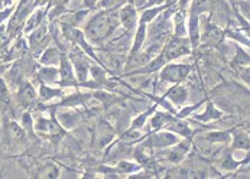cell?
Listing matches in <instances>:
<instances>
[{"instance_id": "1", "label": "cell", "mask_w": 250, "mask_h": 179, "mask_svg": "<svg viewBox=\"0 0 250 179\" xmlns=\"http://www.w3.org/2000/svg\"><path fill=\"white\" fill-rule=\"evenodd\" d=\"M117 25H119V19L116 15L99 13L88 22L85 28V35L88 36L91 42L102 43L103 40L111 36V34L116 31Z\"/></svg>"}, {"instance_id": "2", "label": "cell", "mask_w": 250, "mask_h": 179, "mask_svg": "<svg viewBox=\"0 0 250 179\" xmlns=\"http://www.w3.org/2000/svg\"><path fill=\"white\" fill-rule=\"evenodd\" d=\"M191 52V42L189 39L187 38H182V36H177V38H172L164 52V58L168 60V61H172L178 57H182L185 54H189Z\"/></svg>"}, {"instance_id": "3", "label": "cell", "mask_w": 250, "mask_h": 179, "mask_svg": "<svg viewBox=\"0 0 250 179\" xmlns=\"http://www.w3.org/2000/svg\"><path fill=\"white\" fill-rule=\"evenodd\" d=\"M188 65H165L161 71L159 80L161 82H175L179 84L184 81V78L188 75L189 72Z\"/></svg>"}, {"instance_id": "4", "label": "cell", "mask_w": 250, "mask_h": 179, "mask_svg": "<svg viewBox=\"0 0 250 179\" xmlns=\"http://www.w3.org/2000/svg\"><path fill=\"white\" fill-rule=\"evenodd\" d=\"M18 100L22 107H31L36 101V93L31 82H22L18 90Z\"/></svg>"}, {"instance_id": "5", "label": "cell", "mask_w": 250, "mask_h": 179, "mask_svg": "<svg viewBox=\"0 0 250 179\" xmlns=\"http://www.w3.org/2000/svg\"><path fill=\"white\" fill-rule=\"evenodd\" d=\"M119 20L120 23L126 28V29H133L136 26V7H133L132 4H127L125 7H122V10L119 12Z\"/></svg>"}, {"instance_id": "6", "label": "cell", "mask_w": 250, "mask_h": 179, "mask_svg": "<svg viewBox=\"0 0 250 179\" xmlns=\"http://www.w3.org/2000/svg\"><path fill=\"white\" fill-rule=\"evenodd\" d=\"M58 72L61 75V85H77L74 78V68L68 60H61V70Z\"/></svg>"}, {"instance_id": "7", "label": "cell", "mask_w": 250, "mask_h": 179, "mask_svg": "<svg viewBox=\"0 0 250 179\" xmlns=\"http://www.w3.org/2000/svg\"><path fill=\"white\" fill-rule=\"evenodd\" d=\"M36 129L38 132H43V133H49V135H61L64 132H61V127L58 126V123L55 120H46L43 117H41L36 123Z\"/></svg>"}, {"instance_id": "8", "label": "cell", "mask_w": 250, "mask_h": 179, "mask_svg": "<svg viewBox=\"0 0 250 179\" xmlns=\"http://www.w3.org/2000/svg\"><path fill=\"white\" fill-rule=\"evenodd\" d=\"M178 143V138L172 133H156L152 136V144L156 147H167V146H172V144Z\"/></svg>"}, {"instance_id": "9", "label": "cell", "mask_w": 250, "mask_h": 179, "mask_svg": "<svg viewBox=\"0 0 250 179\" xmlns=\"http://www.w3.org/2000/svg\"><path fill=\"white\" fill-rule=\"evenodd\" d=\"M165 97H168L169 100H172L175 104H184L187 101V99H188V93H187V90L182 85H177V87L171 88L165 94Z\"/></svg>"}, {"instance_id": "10", "label": "cell", "mask_w": 250, "mask_h": 179, "mask_svg": "<svg viewBox=\"0 0 250 179\" xmlns=\"http://www.w3.org/2000/svg\"><path fill=\"white\" fill-rule=\"evenodd\" d=\"M223 32L218 29V28H215L214 25H208V28H207V31H206V35H204V39L208 42V43H211V45H218L221 40H223Z\"/></svg>"}, {"instance_id": "11", "label": "cell", "mask_w": 250, "mask_h": 179, "mask_svg": "<svg viewBox=\"0 0 250 179\" xmlns=\"http://www.w3.org/2000/svg\"><path fill=\"white\" fill-rule=\"evenodd\" d=\"M189 38H191V43L195 46L198 43V16H197V12L192 9V16H191V20H189Z\"/></svg>"}, {"instance_id": "12", "label": "cell", "mask_w": 250, "mask_h": 179, "mask_svg": "<svg viewBox=\"0 0 250 179\" xmlns=\"http://www.w3.org/2000/svg\"><path fill=\"white\" fill-rule=\"evenodd\" d=\"M221 116H223V113L218 111V110L214 107L213 103H208V106L206 107V113L197 116V119L201 120V121H208V120H217V119H220Z\"/></svg>"}, {"instance_id": "13", "label": "cell", "mask_w": 250, "mask_h": 179, "mask_svg": "<svg viewBox=\"0 0 250 179\" xmlns=\"http://www.w3.org/2000/svg\"><path fill=\"white\" fill-rule=\"evenodd\" d=\"M58 75H60L58 70H55L52 67H45V68H42L41 71L38 72V77L43 82H55L57 78H58Z\"/></svg>"}, {"instance_id": "14", "label": "cell", "mask_w": 250, "mask_h": 179, "mask_svg": "<svg viewBox=\"0 0 250 179\" xmlns=\"http://www.w3.org/2000/svg\"><path fill=\"white\" fill-rule=\"evenodd\" d=\"M61 61V58H60V52L55 49V48H49V49H46L45 51V54L42 55V58H41V62L42 64H45V65H51V64H57V62H60Z\"/></svg>"}, {"instance_id": "15", "label": "cell", "mask_w": 250, "mask_h": 179, "mask_svg": "<svg viewBox=\"0 0 250 179\" xmlns=\"http://www.w3.org/2000/svg\"><path fill=\"white\" fill-rule=\"evenodd\" d=\"M171 123L172 124L169 126V130H172V132H175L178 135H182L185 138H191V130H189V127H188L187 123L179 121V120H172Z\"/></svg>"}, {"instance_id": "16", "label": "cell", "mask_w": 250, "mask_h": 179, "mask_svg": "<svg viewBox=\"0 0 250 179\" xmlns=\"http://www.w3.org/2000/svg\"><path fill=\"white\" fill-rule=\"evenodd\" d=\"M43 13H45L43 10H35V13L29 18V20H28V23H26V28H25V32H26V34L32 32L34 29H36V28L39 26V23L42 22Z\"/></svg>"}, {"instance_id": "17", "label": "cell", "mask_w": 250, "mask_h": 179, "mask_svg": "<svg viewBox=\"0 0 250 179\" xmlns=\"http://www.w3.org/2000/svg\"><path fill=\"white\" fill-rule=\"evenodd\" d=\"M62 96V91L61 90H52V88H48L45 84L41 85V91H39V97L42 101H48L51 99H55V97H60Z\"/></svg>"}, {"instance_id": "18", "label": "cell", "mask_w": 250, "mask_h": 179, "mask_svg": "<svg viewBox=\"0 0 250 179\" xmlns=\"http://www.w3.org/2000/svg\"><path fill=\"white\" fill-rule=\"evenodd\" d=\"M58 120H60V123L64 127L70 129V127H72L78 121V116L75 113H60L58 114Z\"/></svg>"}, {"instance_id": "19", "label": "cell", "mask_w": 250, "mask_h": 179, "mask_svg": "<svg viewBox=\"0 0 250 179\" xmlns=\"http://www.w3.org/2000/svg\"><path fill=\"white\" fill-rule=\"evenodd\" d=\"M145 34H146V25L145 23H141L139 25V29L136 32V40H135V45H133V49H132V55L138 54L139 49L142 48L143 40H145Z\"/></svg>"}, {"instance_id": "20", "label": "cell", "mask_w": 250, "mask_h": 179, "mask_svg": "<svg viewBox=\"0 0 250 179\" xmlns=\"http://www.w3.org/2000/svg\"><path fill=\"white\" fill-rule=\"evenodd\" d=\"M172 120H175V119H172V117L168 116V114L158 113V114H155V116L152 117V127H153L155 130H158V129H161V126H162L164 123H168V121H172Z\"/></svg>"}, {"instance_id": "21", "label": "cell", "mask_w": 250, "mask_h": 179, "mask_svg": "<svg viewBox=\"0 0 250 179\" xmlns=\"http://www.w3.org/2000/svg\"><path fill=\"white\" fill-rule=\"evenodd\" d=\"M207 138L215 143H226V142H230L231 135L229 132H213V133H208Z\"/></svg>"}, {"instance_id": "22", "label": "cell", "mask_w": 250, "mask_h": 179, "mask_svg": "<svg viewBox=\"0 0 250 179\" xmlns=\"http://www.w3.org/2000/svg\"><path fill=\"white\" fill-rule=\"evenodd\" d=\"M168 6V4H167ZM167 6H161V7H153V9H149V10H146L145 13L142 15V18H141V23H147V22H150V20H153L155 18H156V15L158 13H161Z\"/></svg>"}, {"instance_id": "23", "label": "cell", "mask_w": 250, "mask_h": 179, "mask_svg": "<svg viewBox=\"0 0 250 179\" xmlns=\"http://www.w3.org/2000/svg\"><path fill=\"white\" fill-rule=\"evenodd\" d=\"M83 103H84L83 94H72V96H70L65 101L61 103V106H62V107H75V106H80V104H83Z\"/></svg>"}, {"instance_id": "24", "label": "cell", "mask_w": 250, "mask_h": 179, "mask_svg": "<svg viewBox=\"0 0 250 179\" xmlns=\"http://www.w3.org/2000/svg\"><path fill=\"white\" fill-rule=\"evenodd\" d=\"M9 132H10V135H12V138H13L15 140H22V139L25 138V129L21 127V126L16 124V123H10V124H9Z\"/></svg>"}, {"instance_id": "25", "label": "cell", "mask_w": 250, "mask_h": 179, "mask_svg": "<svg viewBox=\"0 0 250 179\" xmlns=\"http://www.w3.org/2000/svg\"><path fill=\"white\" fill-rule=\"evenodd\" d=\"M0 104L3 106H9L10 104V96H9V90L6 82L0 78Z\"/></svg>"}, {"instance_id": "26", "label": "cell", "mask_w": 250, "mask_h": 179, "mask_svg": "<svg viewBox=\"0 0 250 179\" xmlns=\"http://www.w3.org/2000/svg\"><path fill=\"white\" fill-rule=\"evenodd\" d=\"M138 169H139V166L135 163H130V162H120L117 166V171L120 174H132V172H136Z\"/></svg>"}, {"instance_id": "27", "label": "cell", "mask_w": 250, "mask_h": 179, "mask_svg": "<svg viewBox=\"0 0 250 179\" xmlns=\"http://www.w3.org/2000/svg\"><path fill=\"white\" fill-rule=\"evenodd\" d=\"M175 34H177V36L187 35V31L184 28V16H182V13H177V16H175Z\"/></svg>"}, {"instance_id": "28", "label": "cell", "mask_w": 250, "mask_h": 179, "mask_svg": "<svg viewBox=\"0 0 250 179\" xmlns=\"http://www.w3.org/2000/svg\"><path fill=\"white\" fill-rule=\"evenodd\" d=\"M75 71H77V77H78V81L80 82H85L87 80V65L85 64H81V62H75Z\"/></svg>"}, {"instance_id": "29", "label": "cell", "mask_w": 250, "mask_h": 179, "mask_svg": "<svg viewBox=\"0 0 250 179\" xmlns=\"http://www.w3.org/2000/svg\"><path fill=\"white\" fill-rule=\"evenodd\" d=\"M234 147L248 150V149H249V138H246V136H242V135H237V136H234Z\"/></svg>"}, {"instance_id": "30", "label": "cell", "mask_w": 250, "mask_h": 179, "mask_svg": "<svg viewBox=\"0 0 250 179\" xmlns=\"http://www.w3.org/2000/svg\"><path fill=\"white\" fill-rule=\"evenodd\" d=\"M141 138H142V135L139 132H136V130H132V129L122 135V140H125V142H135V140H138Z\"/></svg>"}, {"instance_id": "31", "label": "cell", "mask_w": 250, "mask_h": 179, "mask_svg": "<svg viewBox=\"0 0 250 179\" xmlns=\"http://www.w3.org/2000/svg\"><path fill=\"white\" fill-rule=\"evenodd\" d=\"M153 111V108H150L149 111H146V113H143V114H141L136 120H133V123H132V127L133 129H138V127H142L143 124H145V121H146V117L150 114Z\"/></svg>"}, {"instance_id": "32", "label": "cell", "mask_w": 250, "mask_h": 179, "mask_svg": "<svg viewBox=\"0 0 250 179\" xmlns=\"http://www.w3.org/2000/svg\"><path fill=\"white\" fill-rule=\"evenodd\" d=\"M237 162L231 158V156H229V158H226L223 162H221V166L224 168V169H236L237 168Z\"/></svg>"}, {"instance_id": "33", "label": "cell", "mask_w": 250, "mask_h": 179, "mask_svg": "<svg viewBox=\"0 0 250 179\" xmlns=\"http://www.w3.org/2000/svg\"><path fill=\"white\" fill-rule=\"evenodd\" d=\"M201 104H203V101H201V103H198V104H195V106H192V107H188V108H185V110H182V111H181L179 114H177V116H178V119H182V117H185L187 114L192 113L194 110H197V108L200 107Z\"/></svg>"}, {"instance_id": "34", "label": "cell", "mask_w": 250, "mask_h": 179, "mask_svg": "<svg viewBox=\"0 0 250 179\" xmlns=\"http://www.w3.org/2000/svg\"><path fill=\"white\" fill-rule=\"evenodd\" d=\"M12 12H13V7H7L4 10H0V23H3L4 19H7L12 15Z\"/></svg>"}, {"instance_id": "35", "label": "cell", "mask_w": 250, "mask_h": 179, "mask_svg": "<svg viewBox=\"0 0 250 179\" xmlns=\"http://www.w3.org/2000/svg\"><path fill=\"white\" fill-rule=\"evenodd\" d=\"M22 121H23V127L26 129V127H31L32 126V119H31V114L29 113H25L23 116H22Z\"/></svg>"}, {"instance_id": "36", "label": "cell", "mask_w": 250, "mask_h": 179, "mask_svg": "<svg viewBox=\"0 0 250 179\" xmlns=\"http://www.w3.org/2000/svg\"><path fill=\"white\" fill-rule=\"evenodd\" d=\"M114 1H116V0H102L100 4H102V7H110Z\"/></svg>"}, {"instance_id": "37", "label": "cell", "mask_w": 250, "mask_h": 179, "mask_svg": "<svg viewBox=\"0 0 250 179\" xmlns=\"http://www.w3.org/2000/svg\"><path fill=\"white\" fill-rule=\"evenodd\" d=\"M165 0H147L146 1V6H152V4H161V3H164Z\"/></svg>"}, {"instance_id": "38", "label": "cell", "mask_w": 250, "mask_h": 179, "mask_svg": "<svg viewBox=\"0 0 250 179\" xmlns=\"http://www.w3.org/2000/svg\"><path fill=\"white\" fill-rule=\"evenodd\" d=\"M96 1H97V0H84V4H85L87 7H94Z\"/></svg>"}, {"instance_id": "39", "label": "cell", "mask_w": 250, "mask_h": 179, "mask_svg": "<svg viewBox=\"0 0 250 179\" xmlns=\"http://www.w3.org/2000/svg\"><path fill=\"white\" fill-rule=\"evenodd\" d=\"M4 38V26H0V40Z\"/></svg>"}, {"instance_id": "40", "label": "cell", "mask_w": 250, "mask_h": 179, "mask_svg": "<svg viewBox=\"0 0 250 179\" xmlns=\"http://www.w3.org/2000/svg\"><path fill=\"white\" fill-rule=\"evenodd\" d=\"M12 1H13V0H3V3H4V6H6V4H10Z\"/></svg>"}, {"instance_id": "41", "label": "cell", "mask_w": 250, "mask_h": 179, "mask_svg": "<svg viewBox=\"0 0 250 179\" xmlns=\"http://www.w3.org/2000/svg\"><path fill=\"white\" fill-rule=\"evenodd\" d=\"M3 6H4V3H3V0H0V10L3 9Z\"/></svg>"}, {"instance_id": "42", "label": "cell", "mask_w": 250, "mask_h": 179, "mask_svg": "<svg viewBox=\"0 0 250 179\" xmlns=\"http://www.w3.org/2000/svg\"><path fill=\"white\" fill-rule=\"evenodd\" d=\"M171 1H177V0H171Z\"/></svg>"}, {"instance_id": "43", "label": "cell", "mask_w": 250, "mask_h": 179, "mask_svg": "<svg viewBox=\"0 0 250 179\" xmlns=\"http://www.w3.org/2000/svg\"><path fill=\"white\" fill-rule=\"evenodd\" d=\"M120 1H126V0H120Z\"/></svg>"}]
</instances>
